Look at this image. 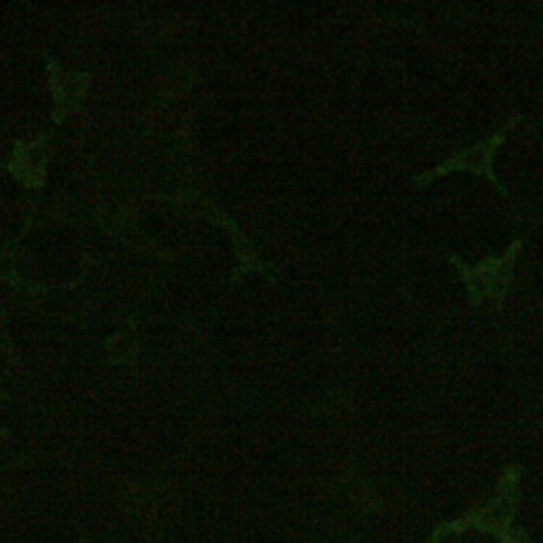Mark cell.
<instances>
[{"label": "cell", "instance_id": "cell-1", "mask_svg": "<svg viewBox=\"0 0 543 543\" xmlns=\"http://www.w3.org/2000/svg\"><path fill=\"white\" fill-rule=\"evenodd\" d=\"M520 249V240L512 244V249L507 251L499 259H486L476 268H465L452 257L454 264L463 270V276L467 280V287L471 293V302L476 306L482 304L484 297H493V300H501L507 287L512 283V268L516 261V253Z\"/></svg>", "mask_w": 543, "mask_h": 543}, {"label": "cell", "instance_id": "cell-2", "mask_svg": "<svg viewBox=\"0 0 543 543\" xmlns=\"http://www.w3.org/2000/svg\"><path fill=\"white\" fill-rule=\"evenodd\" d=\"M514 124V121H512ZM512 124H507L501 132H497L493 138H488L486 143L478 145V147H471L467 149L465 153H459L457 157H452V160H448L446 164H442L440 168H435L433 172L429 174H423V177L418 179V183H429L431 179L440 177V174H448L452 170H471V172H484L488 179H493V170H490V162H493V153L497 151V147L503 143L505 138V132L512 128ZM497 183V181H495ZM499 185V183H497Z\"/></svg>", "mask_w": 543, "mask_h": 543}]
</instances>
